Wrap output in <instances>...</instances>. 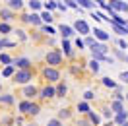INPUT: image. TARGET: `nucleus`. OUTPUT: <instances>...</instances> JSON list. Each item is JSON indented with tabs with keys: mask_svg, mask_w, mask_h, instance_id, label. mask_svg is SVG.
Segmentation results:
<instances>
[{
	"mask_svg": "<svg viewBox=\"0 0 128 126\" xmlns=\"http://www.w3.org/2000/svg\"><path fill=\"white\" fill-rule=\"evenodd\" d=\"M31 80V70H20L14 74V82L16 84H27Z\"/></svg>",
	"mask_w": 128,
	"mask_h": 126,
	"instance_id": "1",
	"label": "nucleus"
},
{
	"mask_svg": "<svg viewBox=\"0 0 128 126\" xmlns=\"http://www.w3.org/2000/svg\"><path fill=\"white\" fill-rule=\"evenodd\" d=\"M47 62L50 64V66H58V64L62 62V56H60V52L58 50H50L47 54Z\"/></svg>",
	"mask_w": 128,
	"mask_h": 126,
	"instance_id": "2",
	"label": "nucleus"
},
{
	"mask_svg": "<svg viewBox=\"0 0 128 126\" xmlns=\"http://www.w3.org/2000/svg\"><path fill=\"white\" fill-rule=\"evenodd\" d=\"M43 76H45V80H48V82H56V80L60 78L58 70H54V68H45V70H43Z\"/></svg>",
	"mask_w": 128,
	"mask_h": 126,
	"instance_id": "3",
	"label": "nucleus"
},
{
	"mask_svg": "<svg viewBox=\"0 0 128 126\" xmlns=\"http://www.w3.org/2000/svg\"><path fill=\"white\" fill-rule=\"evenodd\" d=\"M54 95H56V89H52L50 86L41 89V97H43V99H50V97H54Z\"/></svg>",
	"mask_w": 128,
	"mask_h": 126,
	"instance_id": "4",
	"label": "nucleus"
},
{
	"mask_svg": "<svg viewBox=\"0 0 128 126\" xmlns=\"http://www.w3.org/2000/svg\"><path fill=\"white\" fill-rule=\"evenodd\" d=\"M14 66L22 68V70H29V60L27 58H18V60H14Z\"/></svg>",
	"mask_w": 128,
	"mask_h": 126,
	"instance_id": "5",
	"label": "nucleus"
},
{
	"mask_svg": "<svg viewBox=\"0 0 128 126\" xmlns=\"http://www.w3.org/2000/svg\"><path fill=\"white\" fill-rule=\"evenodd\" d=\"M91 50H93V56H97V54H105V52H107L109 48L105 47L103 43H97V45H95L93 48H91Z\"/></svg>",
	"mask_w": 128,
	"mask_h": 126,
	"instance_id": "6",
	"label": "nucleus"
},
{
	"mask_svg": "<svg viewBox=\"0 0 128 126\" xmlns=\"http://www.w3.org/2000/svg\"><path fill=\"white\" fill-rule=\"evenodd\" d=\"M74 27H76V29H78V31H80V33H89V27H88V24H86L84 20H78Z\"/></svg>",
	"mask_w": 128,
	"mask_h": 126,
	"instance_id": "7",
	"label": "nucleus"
},
{
	"mask_svg": "<svg viewBox=\"0 0 128 126\" xmlns=\"http://www.w3.org/2000/svg\"><path fill=\"white\" fill-rule=\"evenodd\" d=\"M25 22H29V24H35V25H41V16L37 14H29V16H24Z\"/></svg>",
	"mask_w": 128,
	"mask_h": 126,
	"instance_id": "8",
	"label": "nucleus"
},
{
	"mask_svg": "<svg viewBox=\"0 0 128 126\" xmlns=\"http://www.w3.org/2000/svg\"><path fill=\"white\" fill-rule=\"evenodd\" d=\"M37 93H39V91H37V87H33V86H27V87L24 89V95L27 97V99H31V97H35Z\"/></svg>",
	"mask_w": 128,
	"mask_h": 126,
	"instance_id": "9",
	"label": "nucleus"
},
{
	"mask_svg": "<svg viewBox=\"0 0 128 126\" xmlns=\"http://www.w3.org/2000/svg\"><path fill=\"white\" fill-rule=\"evenodd\" d=\"M114 122H118V126L124 124V122H128V112H124V110H122V112H118V114L114 116Z\"/></svg>",
	"mask_w": 128,
	"mask_h": 126,
	"instance_id": "10",
	"label": "nucleus"
},
{
	"mask_svg": "<svg viewBox=\"0 0 128 126\" xmlns=\"http://www.w3.org/2000/svg\"><path fill=\"white\" fill-rule=\"evenodd\" d=\"M60 33H62V37H64V39H68V37H70V35H72V33H74V29H72V27H68V25H60Z\"/></svg>",
	"mask_w": 128,
	"mask_h": 126,
	"instance_id": "11",
	"label": "nucleus"
},
{
	"mask_svg": "<svg viewBox=\"0 0 128 126\" xmlns=\"http://www.w3.org/2000/svg\"><path fill=\"white\" fill-rule=\"evenodd\" d=\"M31 107H33V103H29V101H22L20 103V110H22V112H27V114L31 112Z\"/></svg>",
	"mask_w": 128,
	"mask_h": 126,
	"instance_id": "12",
	"label": "nucleus"
},
{
	"mask_svg": "<svg viewBox=\"0 0 128 126\" xmlns=\"http://www.w3.org/2000/svg\"><path fill=\"white\" fill-rule=\"evenodd\" d=\"M111 6L114 10H126V12H128V6L124 4V2H120V0H111Z\"/></svg>",
	"mask_w": 128,
	"mask_h": 126,
	"instance_id": "13",
	"label": "nucleus"
},
{
	"mask_svg": "<svg viewBox=\"0 0 128 126\" xmlns=\"http://www.w3.org/2000/svg\"><path fill=\"white\" fill-rule=\"evenodd\" d=\"M0 16H2V20H6V22H10V20L14 18V14H12V10L4 8V10H0Z\"/></svg>",
	"mask_w": 128,
	"mask_h": 126,
	"instance_id": "14",
	"label": "nucleus"
},
{
	"mask_svg": "<svg viewBox=\"0 0 128 126\" xmlns=\"http://www.w3.org/2000/svg\"><path fill=\"white\" fill-rule=\"evenodd\" d=\"M111 109L114 110L116 114H118V112H122V110H124V109H122V103H120V101H112V103H111Z\"/></svg>",
	"mask_w": 128,
	"mask_h": 126,
	"instance_id": "15",
	"label": "nucleus"
},
{
	"mask_svg": "<svg viewBox=\"0 0 128 126\" xmlns=\"http://www.w3.org/2000/svg\"><path fill=\"white\" fill-rule=\"evenodd\" d=\"M93 33H95V37H99L101 41H107V39H109V33H105L103 29H95Z\"/></svg>",
	"mask_w": 128,
	"mask_h": 126,
	"instance_id": "16",
	"label": "nucleus"
},
{
	"mask_svg": "<svg viewBox=\"0 0 128 126\" xmlns=\"http://www.w3.org/2000/svg\"><path fill=\"white\" fill-rule=\"evenodd\" d=\"M56 95H58V97H64V95H66V86H64V84H58V87H56Z\"/></svg>",
	"mask_w": 128,
	"mask_h": 126,
	"instance_id": "17",
	"label": "nucleus"
},
{
	"mask_svg": "<svg viewBox=\"0 0 128 126\" xmlns=\"http://www.w3.org/2000/svg\"><path fill=\"white\" fill-rule=\"evenodd\" d=\"M47 126H62V120L60 118H50L47 122Z\"/></svg>",
	"mask_w": 128,
	"mask_h": 126,
	"instance_id": "18",
	"label": "nucleus"
},
{
	"mask_svg": "<svg viewBox=\"0 0 128 126\" xmlns=\"http://www.w3.org/2000/svg\"><path fill=\"white\" fill-rule=\"evenodd\" d=\"M62 48H64L66 54H72V48H70V43H68V41H62Z\"/></svg>",
	"mask_w": 128,
	"mask_h": 126,
	"instance_id": "19",
	"label": "nucleus"
},
{
	"mask_svg": "<svg viewBox=\"0 0 128 126\" xmlns=\"http://www.w3.org/2000/svg\"><path fill=\"white\" fill-rule=\"evenodd\" d=\"M10 8H22V0H10Z\"/></svg>",
	"mask_w": 128,
	"mask_h": 126,
	"instance_id": "20",
	"label": "nucleus"
},
{
	"mask_svg": "<svg viewBox=\"0 0 128 126\" xmlns=\"http://www.w3.org/2000/svg\"><path fill=\"white\" fill-rule=\"evenodd\" d=\"M78 110H80V112H89L88 103H80V105H78Z\"/></svg>",
	"mask_w": 128,
	"mask_h": 126,
	"instance_id": "21",
	"label": "nucleus"
},
{
	"mask_svg": "<svg viewBox=\"0 0 128 126\" xmlns=\"http://www.w3.org/2000/svg\"><path fill=\"white\" fill-rule=\"evenodd\" d=\"M2 47H14V43L8 41V39H0V48H2Z\"/></svg>",
	"mask_w": 128,
	"mask_h": 126,
	"instance_id": "22",
	"label": "nucleus"
},
{
	"mask_svg": "<svg viewBox=\"0 0 128 126\" xmlns=\"http://www.w3.org/2000/svg\"><path fill=\"white\" fill-rule=\"evenodd\" d=\"M89 120H91V122H93V124H99V116H97V114H95V112H89Z\"/></svg>",
	"mask_w": 128,
	"mask_h": 126,
	"instance_id": "23",
	"label": "nucleus"
},
{
	"mask_svg": "<svg viewBox=\"0 0 128 126\" xmlns=\"http://www.w3.org/2000/svg\"><path fill=\"white\" fill-rule=\"evenodd\" d=\"M68 116H70V110L68 109H62L60 112H58V118H68Z\"/></svg>",
	"mask_w": 128,
	"mask_h": 126,
	"instance_id": "24",
	"label": "nucleus"
},
{
	"mask_svg": "<svg viewBox=\"0 0 128 126\" xmlns=\"http://www.w3.org/2000/svg\"><path fill=\"white\" fill-rule=\"evenodd\" d=\"M82 6H86V8H93V2H89V0H78Z\"/></svg>",
	"mask_w": 128,
	"mask_h": 126,
	"instance_id": "25",
	"label": "nucleus"
},
{
	"mask_svg": "<svg viewBox=\"0 0 128 126\" xmlns=\"http://www.w3.org/2000/svg\"><path fill=\"white\" fill-rule=\"evenodd\" d=\"M29 6H31V10H39L41 8V4L37 2V0H31V2H29Z\"/></svg>",
	"mask_w": 128,
	"mask_h": 126,
	"instance_id": "26",
	"label": "nucleus"
},
{
	"mask_svg": "<svg viewBox=\"0 0 128 126\" xmlns=\"http://www.w3.org/2000/svg\"><path fill=\"white\" fill-rule=\"evenodd\" d=\"M0 62H4V64H10L12 60H10V56H8V54H0Z\"/></svg>",
	"mask_w": 128,
	"mask_h": 126,
	"instance_id": "27",
	"label": "nucleus"
},
{
	"mask_svg": "<svg viewBox=\"0 0 128 126\" xmlns=\"http://www.w3.org/2000/svg\"><path fill=\"white\" fill-rule=\"evenodd\" d=\"M10 31V25L8 24H0V33H8Z\"/></svg>",
	"mask_w": 128,
	"mask_h": 126,
	"instance_id": "28",
	"label": "nucleus"
},
{
	"mask_svg": "<svg viewBox=\"0 0 128 126\" xmlns=\"http://www.w3.org/2000/svg\"><path fill=\"white\" fill-rule=\"evenodd\" d=\"M86 45L93 48V47H95V45H97V43H95V39H91V37H88V39H86Z\"/></svg>",
	"mask_w": 128,
	"mask_h": 126,
	"instance_id": "29",
	"label": "nucleus"
},
{
	"mask_svg": "<svg viewBox=\"0 0 128 126\" xmlns=\"http://www.w3.org/2000/svg\"><path fill=\"white\" fill-rule=\"evenodd\" d=\"M14 72V64H10V66H6V70H4V76H10Z\"/></svg>",
	"mask_w": 128,
	"mask_h": 126,
	"instance_id": "30",
	"label": "nucleus"
},
{
	"mask_svg": "<svg viewBox=\"0 0 128 126\" xmlns=\"http://www.w3.org/2000/svg\"><path fill=\"white\" fill-rule=\"evenodd\" d=\"M89 64H91V70H93V72H97V70H99V62H97V60H91Z\"/></svg>",
	"mask_w": 128,
	"mask_h": 126,
	"instance_id": "31",
	"label": "nucleus"
},
{
	"mask_svg": "<svg viewBox=\"0 0 128 126\" xmlns=\"http://www.w3.org/2000/svg\"><path fill=\"white\" fill-rule=\"evenodd\" d=\"M89 122H91V120L84 118V120H78V126H89Z\"/></svg>",
	"mask_w": 128,
	"mask_h": 126,
	"instance_id": "32",
	"label": "nucleus"
},
{
	"mask_svg": "<svg viewBox=\"0 0 128 126\" xmlns=\"http://www.w3.org/2000/svg\"><path fill=\"white\" fill-rule=\"evenodd\" d=\"M37 112H39V105H35V103H33V107H31V112H29V114H37Z\"/></svg>",
	"mask_w": 128,
	"mask_h": 126,
	"instance_id": "33",
	"label": "nucleus"
},
{
	"mask_svg": "<svg viewBox=\"0 0 128 126\" xmlns=\"http://www.w3.org/2000/svg\"><path fill=\"white\" fill-rule=\"evenodd\" d=\"M0 101H6V103H12V101H14V99H12V97H10V95H2V99H0Z\"/></svg>",
	"mask_w": 128,
	"mask_h": 126,
	"instance_id": "34",
	"label": "nucleus"
},
{
	"mask_svg": "<svg viewBox=\"0 0 128 126\" xmlns=\"http://www.w3.org/2000/svg\"><path fill=\"white\" fill-rule=\"evenodd\" d=\"M43 31H45V33H48V35H52V33H54V29H52V27H47V25H45V27H43Z\"/></svg>",
	"mask_w": 128,
	"mask_h": 126,
	"instance_id": "35",
	"label": "nucleus"
},
{
	"mask_svg": "<svg viewBox=\"0 0 128 126\" xmlns=\"http://www.w3.org/2000/svg\"><path fill=\"white\" fill-rule=\"evenodd\" d=\"M43 20H45V22H50V20H52V16H50V14H47V12H45V14H43Z\"/></svg>",
	"mask_w": 128,
	"mask_h": 126,
	"instance_id": "36",
	"label": "nucleus"
},
{
	"mask_svg": "<svg viewBox=\"0 0 128 126\" xmlns=\"http://www.w3.org/2000/svg\"><path fill=\"white\" fill-rule=\"evenodd\" d=\"M84 97H86V99H93V97H95V95L91 93V91H86V93H84Z\"/></svg>",
	"mask_w": 128,
	"mask_h": 126,
	"instance_id": "37",
	"label": "nucleus"
},
{
	"mask_svg": "<svg viewBox=\"0 0 128 126\" xmlns=\"http://www.w3.org/2000/svg\"><path fill=\"white\" fill-rule=\"evenodd\" d=\"M120 80H122V82H128V72H122V74H120Z\"/></svg>",
	"mask_w": 128,
	"mask_h": 126,
	"instance_id": "38",
	"label": "nucleus"
},
{
	"mask_svg": "<svg viewBox=\"0 0 128 126\" xmlns=\"http://www.w3.org/2000/svg\"><path fill=\"white\" fill-rule=\"evenodd\" d=\"M66 2H68V6H72V8H78V4H76L74 0H66Z\"/></svg>",
	"mask_w": 128,
	"mask_h": 126,
	"instance_id": "39",
	"label": "nucleus"
},
{
	"mask_svg": "<svg viewBox=\"0 0 128 126\" xmlns=\"http://www.w3.org/2000/svg\"><path fill=\"white\" fill-rule=\"evenodd\" d=\"M118 47H120V48H126V43H124L122 39H118Z\"/></svg>",
	"mask_w": 128,
	"mask_h": 126,
	"instance_id": "40",
	"label": "nucleus"
},
{
	"mask_svg": "<svg viewBox=\"0 0 128 126\" xmlns=\"http://www.w3.org/2000/svg\"><path fill=\"white\" fill-rule=\"evenodd\" d=\"M76 45H78V48H84V41L78 39V41H76Z\"/></svg>",
	"mask_w": 128,
	"mask_h": 126,
	"instance_id": "41",
	"label": "nucleus"
},
{
	"mask_svg": "<svg viewBox=\"0 0 128 126\" xmlns=\"http://www.w3.org/2000/svg\"><path fill=\"white\" fill-rule=\"evenodd\" d=\"M120 126H128V122H124V124H120Z\"/></svg>",
	"mask_w": 128,
	"mask_h": 126,
	"instance_id": "42",
	"label": "nucleus"
},
{
	"mask_svg": "<svg viewBox=\"0 0 128 126\" xmlns=\"http://www.w3.org/2000/svg\"><path fill=\"white\" fill-rule=\"evenodd\" d=\"M126 101H128V93H126Z\"/></svg>",
	"mask_w": 128,
	"mask_h": 126,
	"instance_id": "43",
	"label": "nucleus"
},
{
	"mask_svg": "<svg viewBox=\"0 0 128 126\" xmlns=\"http://www.w3.org/2000/svg\"><path fill=\"white\" fill-rule=\"evenodd\" d=\"M0 99H2V97H0Z\"/></svg>",
	"mask_w": 128,
	"mask_h": 126,
	"instance_id": "44",
	"label": "nucleus"
}]
</instances>
